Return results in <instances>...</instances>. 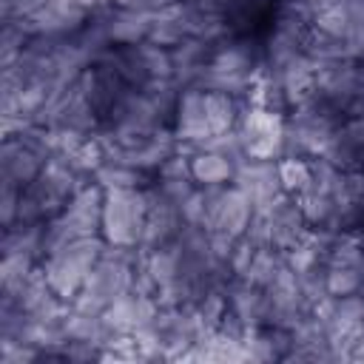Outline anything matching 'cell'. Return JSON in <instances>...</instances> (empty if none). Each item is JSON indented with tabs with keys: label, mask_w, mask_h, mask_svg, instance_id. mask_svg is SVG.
Masks as SVG:
<instances>
[{
	"label": "cell",
	"mask_w": 364,
	"mask_h": 364,
	"mask_svg": "<svg viewBox=\"0 0 364 364\" xmlns=\"http://www.w3.org/2000/svg\"><path fill=\"white\" fill-rule=\"evenodd\" d=\"M236 173V162L228 159L219 151L210 148H196L191 154V179L199 188H210V185H230Z\"/></svg>",
	"instance_id": "cell-9"
},
{
	"label": "cell",
	"mask_w": 364,
	"mask_h": 364,
	"mask_svg": "<svg viewBox=\"0 0 364 364\" xmlns=\"http://www.w3.org/2000/svg\"><path fill=\"white\" fill-rule=\"evenodd\" d=\"M46 162L48 159L34 145H28L23 136H6L0 148V182L17 185L26 191L37 179Z\"/></svg>",
	"instance_id": "cell-8"
},
{
	"label": "cell",
	"mask_w": 364,
	"mask_h": 364,
	"mask_svg": "<svg viewBox=\"0 0 364 364\" xmlns=\"http://www.w3.org/2000/svg\"><path fill=\"white\" fill-rule=\"evenodd\" d=\"M324 284L327 296L364 293V262H327Z\"/></svg>",
	"instance_id": "cell-10"
},
{
	"label": "cell",
	"mask_w": 364,
	"mask_h": 364,
	"mask_svg": "<svg viewBox=\"0 0 364 364\" xmlns=\"http://www.w3.org/2000/svg\"><path fill=\"white\" fill-rule=\"evenodd\" d=\"M313 179V162L307 156H282L279 159V182L282 191L299 196Z\"/></svg>",
	"instance_id": "cell-12"
},
{
	"label": "cell",
	"mask_w": 364,
	"mask_h": 364,
	"mask_svg": "<svg viewBox=\"0 0 364 364\" xmlns=\"http://www.w3.org/2000/svg\"><path fill=\"white\" fill-rule=\"evenodd\" d=\"M341 139H347L361 156H364V114H350L344 117V122L338 125Z\"/></svg>",
	"instance_id": "cell-13"
},
{
	"label": "cell",
	"mask_w": 364,
	"mask_h": 364,
	"mask_svg": "<svg viewBox=\"0 0 364 364\" xmlns=\"http://www.w3.org/2000/svg\"><path fill=\"white\" fill-rule=\"evenodd\" d=\"M102 250H105L102 236H80V239H71L68 245L46 253L40 262V270H43L48 287L63 301H71L82 290V284H85L91 267L97 264V259L102 256Z\"/></svg>",
	"instance_id": "cell-1"
},
{
	"label": "cell",
	"mask_w": 364,
	"mask_h": 364,
	"mask_svg": "<svg viewBox=\"0 0 364 364\" xmlns=\"http://www.w3.org/2000/svg\"><path fill=\"white\" fill-rule=\"evenodd\" d=\"M284 117L287 114L247 105L236 125L245 154L253 159H282L284 156V128H287Z\"/></svg>",
	"instance_id": "cell-4"
},
{
	"label": "cell",
	"mask_w": 364,
	"mask_h": 364,
	"mask_svg": "<svg viewBox=\"0 0 364 364\" xmlns=\"http://www.w3.org/2000/svg\"><path fill=\"white\" fill-rule=\"evenodd\" d=\"M350 114H364V60L358 63V77H355V91H353V100H350V108H347V117Z\"/></svg>",
	"instance_id": "cell-14"
},
{
	"label": "cell",
	"mask_w": 364,
	"mask_h": 364,
	"mask_svg": "<svg viewBox=\"0 0 364 364\" xmlns=\"http://www.w3.org/2000/svg\"><path fill=\"white\" fill-rule=\"evenodd\" d=\"M145 222H148L145 185L142 188H114V191H105L100 236L108 245L139 247L142 233H145Z\"/></svg>",
	"instance_id": "cell-2"
},
{
	"label": "cell",
	"mask_w": 364,
	"mask_h": 364,
	"mask_svg": "<svg viewBox=\"0 0 364 364\" xmlns=\"http://www.w3.org/2000/svg\"><path fill=\"white\" fill-rule=\"evenodd\" d=\"M202 196H205V228L213 233L242 239L253 219L250 196L242 188H236L233 182L202 188Z\"/></svg>",
	"instance_id": "cell-3"
},
{
	"label": "cell",
	"mask_w": 364,
	"mask_h": 364,
	"mask_svg": "<svg viewBox=\"0 0 364 364\" xmlns=\"http://www.w3.org/2000/svg\"><path fill=\"white\" fill-rule=\"evenodd\" d=\"M233 185L242 188L250 196L253 210H264L282 193L279 159H253V156H247L242 165H236Z\"/></svg>",
	"instance_id": "cell-7"
},
{
	"label": "cell",
	"mask_w": 364,
	"mask_h": 364,
	"mask_svg": "<svg viewBox=\"0 0 364 364\" xmlns=\"http://www.w3.org/2000/svg\"><path fill=\"white\" fill-rule=\"evenodd\" d=\"M262 213L270 222V245L276 250H282V253L293 250L304 239V233L310 230V225H307V219L301 213L299 199L293 193H287V191H282Z\"/></svg>",
	"instance_id": "cell-5"
},
{
	"label": "cell",
	"mask_w": 364,
	"mask_h": 364,
	"mask_svg": "<svg viewBox=\"0 0 364 364\" xmlns=\"http://www.w3.org/2000/svg\"><path fill=\"white\" fill-rule=\"evenodd\" d=\"M91 179H94L102 191H114V188H142V185L151 182V176L142 173L139 168L125 165V162H114V159L102 162V165L91 173Z\"/></svg>",
	"instance_id": "cell-11"
},
{
	"label": "cell",
	"mask_w": 364,
	"mask_h": 364,
	"mask_svg": "<svg viewBox=\"0 0 364 364\" xmlns=\"http://www.w3.org/2000/svg\"><path fill=\"white\" fill-rule=\"evenodd\" d=\"M171 128L179 136V142L193 151L213 136L210 125H208V111H205V88H185L179 94Z\"/></svg>",
	"instance_id": "cell-6"
}]
</instances>
